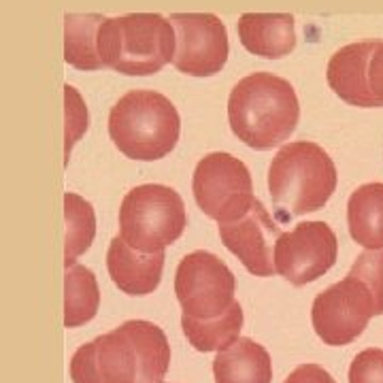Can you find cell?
Here are the masks:
<instances>
[{
	"instance_id": "19",
	"label": "cell",
	"mask_w": 383,
	"mask_h": 383,
	"mask_svg": "<svg viewBox=\"0 0 383 383\" xmlns=\"http://www.w3.org/2000/svg\"><path fill=\"white\" fill-rule=\"evenodd\" d=\"M181 328L188 337L190 345L196 352H222L230 347L239 337L243 328V309L234 301L228 311H224L217 318L198 320L190 315H181Z\"/></svg>"
},
{
	"instance_id": "2",
	"label": "cell",
	"mask_w": 383,
	"mask_h": 383,
	"mask_svg": "<svg viewBox=\"0 0 383 383\" xmlns=\"http://www.w3.org/2000/svg\"><path fill=\"white\" fill-rule=\"evenodd\" d=\"M301 104L296 90L284 77L260 70L243 77L228 96L232 132L252 149H273L296 130Z\"/></svg>"
},
{
	"instance_id": "21",
	"label": "cell",
	"mask_w": 383,
	"mask_h": 383,
	"mask_svg": "<svg viewBox=\"0 0 383 383\" xmlns=\"http://www.w3.org/2000/svg\"><path fill=\"white\" fill-rule=\"evenodd\" d=\"M64 220H66V239H64V266L75 264V260L90 249L96 237V213L94 207L75 192L64 194Z\"/></svg>"
},
{
	"instance_id": "17",
	"label": "cell",
	"mask_w": 383,
	"mask_h": 383,
	"mask_svg": "<svg viewBox=\"0 0 383 383\" xmlns=\"http://www.w3.org/2000/svg\"><path fill=\"white\" fill-rule=\"evenodd\" d=\"M347 226L358 245L383 247V183H365L350 196Z\"/></svg>"
},
{
	"instance_id": "16",
	"label": "cell",
	"mask_w": 383,
	"mask_h": 383,
	"mask_svg": "<svg viewBox=\"0 0 383 383\" xmlns=\"http://www.w3.org/2000/svg\"><path fill=\"white\" fill-rule=\"evenodd\" d=\"M215 383H271L273 362L269 352L254 339L239 337L213 360Z\"/></svg>"
},
{
	"instance_id": "25",
	"label": "cell",
	"mask_w": 383,
	"mask_h": 383,
	"mask_svg": "<svg viewBox=\"0 0 383 383\" xmlns=\"http://www.w3.org/2000/svg\"><path fill=\"white\" fill-rule=\"evenodd\" d=\"M369 87L377 104L383 107V41H377V47L369 60Z\"/></svg>"
},
{
	"instance_id": "8",
	"label": "cell",
	"mask_w": 383,
	"mask_h": 383,
	"mask_svg": "<svg viewBox=\"0 0 383 383\" xmlns=\"http://www.w3.org/2000/svg\"><path fill=\"white\" fill-rule=\"evenodd\" d=\"M234 275L215 254L198 249L188 254L175 273V294L185 315L209 320L234 303Z\"/></svg>"
},
{
	"instance_id": "4",
	"label": "cell",
	"mask_w": 383,
	"mask_h": 383,
	"mask_svg": "<svg viewBox=\"0 0 383 383\" xmlns=\"http://www.w3.org/2000/svg\"><path fill=\"white\" fill-rule=\"evenodd\" d=\"M179 132L177 107L153 90H130L109 113L111 141L132 160L151 162L164 158L175 149Z\"/></svg>"
},
{
	"instance_id": "13",
	"label": "cell",
	"mask_w": 383,
	"mask_h": 383,
	"mask_svg": "<svg viewBox=\"0 0 383 383\" xmlns=\"http://www.w3.org/2000/svg\"><path fill=\"white\" fill-rule=\"evenodd\" d=\"M377 47V41H362V43H350L333 53L326 77L333 92L354 107L365 109H377V100L371 94L369 87V60Z\"/></svg>"
},
{
	"instance_id": "22",
	"label": "cell",
	"mask_w": 383,
	"mask_h": 383,
	"mask_svg": "<svg viewBox=\"0 0 383 383\" xmlns=\"http://www.w3.org/2000/svg\"><path fill=\"white\" fill-rule=\"evenodd\" d=\"M350 277L362 281L373 298H375V309H377V315L383 313V247H377V249H367L362 252L354 266L350 269L347 273Z\"/></svg>"
},
{
	"instance_id": "11",
	"label": "cell",
	"mask_w": 383,
	"mask_h": 383,
	"mask_svg": "<svg viewBox=\"0 0 383 383\" xmlns=\"http://www.w3.org/2000/svg\"><path fill=\"white\" fill-rule=\"evenodd\" d=\"M337 254L339 241L326 222H301L277 239L275 266L292 286H307L335 266Z\"/></svg>"
},
{
	"instance_id": "10",
	"label": "cell",
	"mask_w": 383,
	"mask_h": 383,
	"mask_svg": "<svg viewBox=\"0 0 383 383\" xmlns=\"http://www.w3.org/2000/svg\"><path fill=\"white\" fill-rule=\"evenodd\" d=\"M175 58L179 72L190 77L217 75L228 60V30L213 13H173Z\"/></svg>"
},
{
	"instance_id": "7",
	"label": "cell",
	"mask_w": 383,
	"mask_h": 383,
	"mask_svg": "<svg viewBox=\"0 0 383 383\" xmlns=\"http://www.w3.org/2000/svg\"><path fill=\"white\" fill-rule=\"evenodd\" d=\"M192 192L200 211L220 224L241 220L256 203L247 166L228 151H211L196 164Z\"/></svg>"
},
{
	"instance_id": "12",
	"label": "cell",
	"mask_w": 383,
	"mask_h": 383,
	"mask_svg": "<svg viewBox=\"0 0 383 383\" xmlns=\"http://www.w3.org/2000/svg\"><path fill=\"white\" fill-rule=\"evenodd\" d=\"M281 234V226L258 198L241 220L220 224V239L226 249L232 252L256 277H273L277 273L275 243Z\"/></svg>"
},
{
	"instance_id": "18",
	"label": "cell",
	"mask_w": 383,
	"mask_h": 383,
	"mask_svg": "<svg viewBox=\"0 0 383 383\" xmlns=\"http://www.w3.org/2000/svg\"><path fill=\"white\" fill-rule=\"evenodd\" d=\"M98 13L64 15V60L79 70L104 68L98 55V28L104 21Z\"/></svg>"
},
{
	"instance_id": "5",
	"label": "cell",
	"mask_w": 383,
	"mask_h": 383,
	"mask_svg": "<svg viewBox=\"0 0 383 383\" xmlns=\"http://www.w3.org/2000/svg\"><path fill=\"white\" fill-rule=\"evenodd\" d=\"M337 166L311 141L286 143L269 166V192L284 217L322 209L337 190Z\"/></svg>"
},
{
	"instance_id": "14",
	"label": "cell",
	"mask_w": 383,
	"mask_h": 383,
	"mask_svg": "<svg viewBox=\"0 0 383 383\" xmlns=\"http://www.w3.org/2000/svg\"><path fill=\"white\" fill-rule=\"evenodd\" d=\"M164 260V252H139L119 234L109 243L107 252V269L113 284L130 296H147L160 286Z\"/></svg>"
},
{
	"instance_id": "1",
	"label": "cell",
	"mask_w": 383,
	"mask_h": 383,
	"mask_svg": "<svg viewBox=\"0 0 383 383\" xmlns=\"http://www.w3.org/2000/svg\"><path fill=\"white\" fill-rule=\"evenodd\" d=\"M171 367V345L164 330L145 320L81 345L70 360L72 383H164Z\"/></svg>"
},
{
	"instance_id": "15",
	"label": "cell",
	"mask_w": 383,
	"mask_h": 383,
	"mask_svg": "<svg viewBox=\"0 0 383 383\" xmlns=\"http://www.w3.org/2000/svg\"><path fill=\"white\" fill-rule=\"evenodd\" d=\"M237 30L241 45L260 58L277 60L296 47L292 13H243L237 21Z\"/></svg>"
},
{
	"instance_id": "6",
	"label": "cell",
	"mask_w": 383,
	"mask_h": 383,
	"mask_svg": "<svg viewBox=\"0 0 383 383\" xmlns=\"http://www.w3.org/2000/svg\"><path fill=\"white\" fill-rule=\"evenodd\" d=\"M188 226L183 198L168 185L143 183L132 188L119 207V237L145 254L164 252Z\"/></svg>"
},
{
	"instance_id": "20",
	"label": "cell",
	"mask_w": 383,
	"mask_h": 383,
	"mask_svg": "<svg viewBox=\"0 0 383 383\" xmlns=\"http://www.w3.org/2000/svg\"><path fill=\"white\" fill-rule=\"evenodd\" d=\"M100 290L94 273L83 264H70L64 273V326L77 328L96 318Z\"/></svg>"
},
{
	"instance_id": "23",
	"label": "cell",
	"mask_w": 383,
	"mask_h": 383,
	"mask_svg": "<svg viewBox=\"0 0 383 383\" xmlns=\"http://www.w3.org/2000/svg\"><path fill=\"white\" fill-rule=\"evenodd\" d=\"M64 98H66V136H64V156L68 164V156L72 145L81 139V134L87 130V109L79 96V92L72 85H64Z\"/></svg>"
},
{
	"instance_id": "9",
	"label": "cell",
	"mask_w": 383,
	"mask_h": 383,
	"mask_svg": "<svg viewBox=\"0 0 383 383\" xmlns=\"http://www.w3.org/2000/svg\"><path fill=\"white\" fill-rule=\"evenodd\" d=\"M373 315H377V309L371 290L350 275L318 294L311 307L315 335L333 347L356 341Z\"/></svg>"
},
{
	"instance_id": "24",
	"label": "cell",
	"mask_w": 383,
	"mask_h": 383,
	"mask_svg": "<svg viewBox=\"0 0 383 383\" xmlns=\"http://www.w3.org/2000/svg\"><path fill=\"white\" fill-rule=\"evenodd\" d=\"M350 383H383V350L360 352L350 367Z\"/></svg>"
},
{
	"instance_id": "3",
	"label": "cell",
	"mask_w": 383,
	"mask_h": 383,
	"mask_svg": "<svg viewBox=\"0 0 383 383\" xmlns=\"http://www.w3.org/2000/svg\"><path fill=\"white\" fill-rule=\"evenodd\" d=\"M175 28L160 13L107 17L98 28V55L104 68L128 77L158 72L175 58Z\"/></svg>"
},
{
	"instance_id": "26",
	"label": "cell",
	"mask_w": 383,
	"mask_h": 383,
	"mask_svg": "<svg viewBox=\"0 0 383 383\" xmlns=\"http://www.w3.org/2000/svg\"><path fill=\"white\" fill-rule=\"evenodd\" d=\"M284 383H337L333 379V375L324 369V367H320V365H301V367H296L290 375H288V379Z\"/></svg>"
}]
</instances>
